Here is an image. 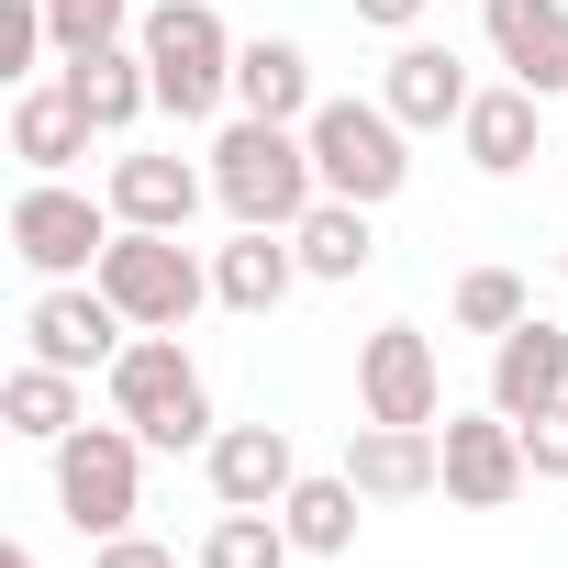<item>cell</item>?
<instances>
[{
  "label": "cell",
  "instance_id": "6da1fadb",
  "mask_svg": "<svg viewBox=\"0 0 568 568\" xmlns=\"http://www.w3.org/2000/svg\"><path fill=\"white\" fill-rule=\"evenodd\" d=\"M212 201H223L234 223H278V234H291V223L324 201L313 134H302V123H256V112H234V123L212 134Z\"/></svg>",
  "mask_w": 568,
  "mask_h": 568
},
{
  "label": "cell",
  "instance_id": "7a4b0ae2",
  "mask_svg": "<svg viewBox=\"0 0 568 568\" xmlns=\"http://www.w3.org/2000/svg\"><path fill=\"white\" fill-rule=\"evenodd\" d=\"M101 379H112V413H123L156 457H179V446H212V435H223V424H212V379H201V357H190L179 335H134Z\"/></svg>",
  "mask_w": 568,
  "mask_h": 568
},
{
  "label": "cell",
  "instance_id": "3957f363",
  "mask_svg": "<svg viewBox=\"0 0 568 568\" xmlns=\"http://www.w3.org/2000/svg\"><path fill=\"white\" fill-rule=\"evenodd\" d=\"M134 45H145V68H156V112L212 123V112L234 101V34H223L212 0H145Z\"/></svg>",
  "mask_w": 568,
  "mask_h": 568
},
{
  "label": "cell",
  "instance_id": "277c9868",
  "mask_svg": "<svg viewBox=\"0 0 568 568\" xmlns=\"http://www.w3.org/2000/svg\"><path fill=\"white\" fill-rule=\"evenodd\" d=\"M101 291L123 302V324L134 335H190V313L212 302V267L190 256V234H156V223H123L112 245H101Z\"/></svg>",
  "mask_w": 568,
  "mask_h": 568
},
{
  "label": "cell",
  "instance_id": "5b68a950",
  "mask_svg": "<svg viewBox=\"0 0 568 568\" xmlns=\"http://www.w3.org/2000/svg\"><path fill=\"white\" fill-rule=\"evenodd\" d=\"M313 168H324V201H402V179H413V123L390 112V101H324L313 123Z\"/></svg>",
  "mask_w": 568,
  "mask_h": 568
},
{
  "label": "cell",
  "instance_id": "8992f818",
  "mask_svg": "<svg viewBox=\"0 0 568 568\" xmlns=\"http://www.w3.org/2000/svg\"><path fill=\"white\" fill-rule=\"evenodd\" d=\"M57 457V513L101 546V535H134V513H145V435L112 413V424H79L68 446H45Z\"/></svg>",
  "mask_w": 568,
  "mask_h": 568
},
{
  "label": "cell",
  "instance_id": "52a82bcc",
  "mask_svg": "<svg viewBox=\"0 0 568 568\" xmlns=\"http://www.w3.org/2000/svg\"><path fill=\"white\" fill-rule=\"evenodd\" d=\"M112 234H123V212L90 201V190H68V179H23L12 190V256L34 278H90Z\"/></svg>",
  "mask_w": 568,
  "mask_h": 568
},
{
  "label": "cell",
  "instance_id": "ba28073f",
  "mask_svg": "<svg viewBox=\"0 0 568 568\" xmlns=\"http://www.w3.org/2000/svg\"><path fill=\"white\" fill-rule=\"evenodd\" d=\"M23 346L45 357V368H112L123 346H134V324H123V302L101 291V278H45L34 291V313H23Z\"/></svg>",
  "mask_w": 568,
  "mask_h": 568
},
{
  "label": "cell",
  "instance_id": "9c48e42d",
  "mask_svg": "<svg viewBox=\"0 0 568 568\" xmlns=\"http://www.w3.org/2000/svg\"><path fill=\"white\" fill-rule=\"evenodd\" d=\"M357 413L368 424H446V368L424 324H379L357 346Z\"/></svg>",
  "mask_w": 568,
  "mask_h": 568
},
{
  "label": "cell",
  "instance_id": "30bf717a",
  "mask_svg": "<svg viewBox=\"0 0 568 568\" xmlns=\"http://www.w3.org/2000/svg\"><path fill=\"white\" fill-rule=\"evenodd\" d=\"M435 446H446V501H468V513H501L535 468H524V424L513 413H446L435 424Z\"/></svg>",
  "mask_w": 568,
  "mask_h": 568
},
{
  "label": "cell",
  "instance_id": "8fae6325",
  "mask_svg": "<svg viewBox=\"0 0 568 568\" xmlns=\"http://www.w3.org/2000/svg\"><path fill=\"white\" fill-rule=\"evenodd\" d=\"M201 468H212V501L223 513H278L291 479H302V446H291V424H223L201 446Z\"/></svg>",
  "mask_w": 568,
  "mask_h": 568
},
{
  "label": "cell",
  "instance_id": "7c38bea8",
  "mask_svg": "<svg viewBox=\"0 0 568 568\" xmlns=\"http://www.w3.org/2000/svg\"><path fill=\"white\" fill-rule=\"evenodd\" d=\"M379 101H390L413 134H446V123L479 101V79H468V57H457V45H435V34H402V45H390V68H379Z\"/></svg>",
  "mask_w": 568,
  "mask_h": 568
},
{
  "label": "cell",
  "instance_id": "4fadbf2b",
  "mask_svg": "<svg viewBox=\"0 0 568 568\" xmlns=\"http://www.w3.org/2000/svg\"><path fill=\"white\" fill-rule=\"evenodd\" d=\"M346 479L368 501H424V490H446V446H435V424H346Z\"/></svg>",
  "mask_w": 568,
  "mask_h": 568
},
{
  "label": "cell",
  "instance_id": "5bb4252c",
  "mask_svg": "<svg viewBox=\"0 0 568 568\" xmlns=\"http://www.w3.org/2000/svg\"><path fill=\"white\" fill-rule=\"evenodd\" d=\"M546 402H568V324H546V313H524L513 335H490V413H513V424H535Z\"/></svg>",
  "mask_w": 568,
  "mask_h": 568
},
{
  "label": "cell",
  "instance_id": "9a60e30c",
  "mask_svg": "<svg viewBox=\"0 0 568 568\" xmlns=\"http://www.w3.org/2000/svg\"><path fill=\"white\" fill-rule=\"evenodd\" d=\"M479 34L535 101L568 90V0H479Z\"/></svg>",
  "mask_w": 568,
  "mask_h": 568
},
{
  "label": "cell",
  "instance_id": "2e32d148",
  "mask_svg": "<svg viewBox=\"0 0 568 568\" xmlns=\"http://www.w3.org/2000/svg\"><path fill=\"white\" fill-rule=\"evenodd\" d=\"M57 90L90 112V134H134V123L156 112V68H145V45H134V34H123V45L68 57V68H57Z\"/></svg>",
  "mask_w": 568,
  "mask_h": 568
},
{
  "label": "cell",
  "instance_id": "e0dca14e",
  "mask_svg": "<svg viewBox=\"0 0 568 568\" xmlns=\"http://www.w3.org/2000/svg\"><path fill=\"white\" fill-rule=\"evenodd\" d=\"M302 291V245L278 223H234V245H212V302L223 313H278Z\"/></svg>",
  "mask_w": 568,
  "mask_h": 568
},
{
  "label": "cell",
  "instance_id": "ac0fdd59",
  "mask_svg": "<svg viewBox=\"0 0 568 568\" xmlns=\"http://www.w3.org/2000/svg\"><path fill=\"white\" fill-rule=\"evenodd\" d=\"M457 145H468L479 179H513V168L546 156V101H535L524 79H501V90H479V101L457 112Z\"/></svg>",
  "mask_w": 568,
  "mask_h": 568
},
{
  "label": "cell",
  "instance_id": "d6986e66",
  "mask_svg": "<svg viewBox=\"0 0 568 568\" xmlns=\"http://www.w3.org/2000/svg\"><path fill=\"white\" fill-rule=\"evenodd\" d=\"M123 223H156V234H190V212L212 201V168H190V156H156V145H134V156H112V190H101Z\"/></svg>",
  "mask_w": 568,
  "mask_h": 568
},
{
  "label": "cell",
  "instance_id": "ffe728a7",
  "mask_svg": "<svg viewBox=\"0 0 568 568\" xmlns=\"http://www.w3.org/2000/svg\"><path fill=\"white\" fill-rule=\"evenodd\" d=\"M234 112H256V123H313V112H324V90H313V57H302L291 34H256V45H234Z\"/></svg>",
  "mask_w": 568,
  "mask_h": 568
},
{
  "label": "cell",
  "instance_id": "44dd1931",
  "mask_svg": "<svg viewBox=\"0 0 568 568\" xmlns=\"http://www.w3.org/2000/svg\"><path fill=\"white\" fill-rule=\"evenodd\" d=\"M12 156H23V179H68V168L90 156V112H79L57 79L12 90Z\"/></svg>",
  "mask_w": 568,
  "mask_h": 568
},
{
  "label": "cell",
  "instance_id": "7402d4cb",
  "mask_svg": "<svg viewBox=\"0 0 568 568\" xmlns=\"http://www.w3.org/2000/svg\"><path fill=\"white\" fill-rule=\"evenodd\" d=\"M0 424H12L23 446H68V435L90 424V402H79V368H45V357H23L12 379H0Z\"/></svg>",
  "mask_w": 568,
  "mask_h": 568
},
{
  "label": "cell",
  "instance_id": "603a6c76",
  "mask_svg": "<svg viewBox=\"0 0 568 568\" xmlns=\"http://www.w3.org/2000/svg\"><path fill=\"white\" fill-rule=\"evenodd\" d=\"M357 501H368V490H357L346 468H324V479L302 468V479H291V501H278V524H291V546H302V557H346V546H357Z\"/></svg>",
  "mask_w": 568,
  "mask_h": 568
},
{
  "label": "cell",
  "instance_id": "cb8c5ba5",
  "mask_svg": "<svg viewBox=\"0 0 568 568\" xmlns=\"http://www.w3.org/2000/svg\"><path fill=\"white\" fill-rule=\"evenodd\" d=\"M291 245H302V278H368V267H379L368 201H313V212L291 223Z\"/></svg>",
  "mask_w": 568,
  "mask_h": 568
},
{
  "label": "cell",
  "instance_id": "d4e9b609",
  "mask_svg": "<svg viewBox=\"0 0 568 568\" xmlns=\"http://www.w3.org/2000/svg\"><path fill=\"white\" fill-rule=\"evenodd\" d=\"M291 557H302V546H291L278 513H212V535H201L190 568H291Z\"/></svg>",
  "mask_w": 568,
  "mask_h": 568
},
{
  "label": "cell",
  "instance_id": "484cf974",
  "mask_svg": "<svg viewBox=\"0 0 568 568\" xmlns=\"http://www.w3.org/2000/svg\"><path fill=\"white\" fill-rule=\"evenodd\" d=\"M446 313H457V335H513V324L535 313V291H524L513 267H468L457 291H446Z\"/></svg>",
  "mask_w": 568,
  "mask_h": 568
},
{
  "label": "cell",
  "instance_id": "4316f807",
  "mask_svg": "<svg viewBox=\"0 0 568 568\" xmlns=\"http://www.w3.org/2000/svg\"><path fill=\"white\" fill-rule=\"evenodd\" d=\"M45 23H57V57H90L134 34V0H45Z\"/></svg>",
  "mask_w": 568,
  "mask_h": 568
},
{
  "label": "cell",
  "instance_id": "83f0119b",
  "mask_svg": "<svg viewBox=\"0 0 568 568\" xmlns=\"http://www.w3.org/2000/svg\"><path fill=\"white\" fill-rule=\"evenodd\" d=\"M45 45H57L45 0H0V79H12V90H34V79H45V68H34Z\"/></svg>",
  "mask_w": 568,
  "mask_h": 568
},
{
  "label": "cell",
  "instance_id": "f1b7e54d",
  "mask_svg": "<svg viewBox=\"0 0 568 568\" xmlns=\"http://www.w3.org/2000/svg\"><path fill=\"white\" fill-rule=\"evenodd\" d=\"M524 468H535V479H568V402H546V413L524 424Z\"/></svg>",
  "mask_w": 568,
  "mask_h": 568
},
{
  "label": "cell",
  "instance_id": "f546056e",
  "mask_svg": "<svg viewBox=\"0 0 568 568\" xmlns=\"http://www.w3.org/2000/svg\"><path fill=\"white\" fill-rule=\"evenodd\" d=\"M90 568H179V546H156V535H101Z\"/></svg>",
  "mask_w": 568,
  "mask_h": 568
},
{
  "label": "cell",
  "instance_id": "4dcf8cb0",
  "mask_svg": "<svg viewBox=\"0 0 568 568\" xmlns=\"http://www.w3.org/2000/svg\"><path fill=\"white\" fill-rule=\"evenodd\" d=\"M357 23H368V34H413V23H424V0H357Z\"/></svg>",
  "mask_w": 568,
  "mask_h": 568
},
{
  "label": "cell",
  "instance_id": "1f68e13d",
  "mask_svg": "<svg viewBox=\"0 0 568 568\" xmlns=\"http://www.w3.org/2000/svg\"><path fill=\"white\" fill-rule=\"evenodd\" d=\"M0 568H45V557H34V546H12V557H0Z\"/></svg>",
  "mask_w": 568,
  "mask_h": 568
},
{
  "label": "cell",
  "instance_id": "d6a6232c",
  "mask_svg": "<svg viewBox=\"0 0 568 568\" xmlns=\"http://www.w3.org/2000/svg\"><path fill=\"white\" fill-rule=\"evenodd\" d=\"M557 267H568V245H557Z\"/></svg>",
  "mask_w": 568,
  "mask_h": 568
}]
</instances>
